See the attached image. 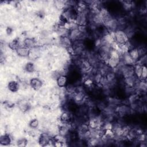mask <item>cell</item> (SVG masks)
<instances>
[{
    "label": "cell",
    "instance_id": "1",
    "mask_svg": "<svg viewBox=\"0 0 147 147\" xmlns=\"http://www.w3.org/2000/svg\"><path fill=\"white\" fill-rule=\"evenodd\" d=\"M114 39L115 42H116L118 44H123L126 43L129 38L125 33L123 30L118 29L114 33Z\"/></svg>",
    "mask_w": 147,
    "mask_h": 147
},
{
    "label": "cell",
    "instance_id": "2",
    "mask_svg": "<svg viewBox=\"0 0 147 147\" xmlns=\"http://www.w3.org/2000/svg\"><path fill=\"white\" fill-rule=\"evenodd\" d=\"M52 136L48 132H42L40 133L38 138V142L40 146H45L49 145V142L52 139Z\"/></svg>",
    "mask_w": 147,
    "mask_h": 147
},
{
    "label": "cell",
    "instance_id": "3",
    "mask_svg": "<svg viewBox=\"0 0 147 147\" xmlns=\"http://www.w3.org/2000/svg\"><path fill=\"white\" fill-rule=\"evenodd\" d=\"M29 85L33 90L38 91L42 87L43 83L40 79L37 77H35V78H32L30 79Z\"/></svg>",
    "mask_w": 147,
    "mask_h": 147
},
{
    "label": "cell",
    "instance_id": "4",
    "mask_svg": "<svg viewBox=\"0 0 147 147\" xmlns=\"http://www.w3.org/2000/svg\"><path fill=\"white\" fill-rule=\"evenodd\" d=\"M56 81L59 88H64L69 83V79L67 75L64 74L59 75L56 79Z\"/></svg>",
    "mask_w": 147,
    "mask_h": 147
},
{
    "label": "cell",
    "instance_id": "5",
    "mask_svg": "<svg viewBox=\"0 0 147 147\" xmlns=\"http://www.w3.org/2000/svg\"><path fill=\"white\" fill-rule=\"evenodd\" d=\"M59 119L61 123H69L72 122V115L70 111H64L60 115Z\"/></svg>",
    "mask_w": 147,
    "mask_h": 147
},
{
    "label": "cell",
    "instance_id": "6",
    "mask_svg": "<svg viewBox=\"0 0 147 147\" xmlns=\"http://www.w3.org/2000/svg\"><path fill=\"white\" fill-rule=\"evenodd\" d=\"M37 42L36 37H26L23 40V45L31 49L37 46Z\"/></svg>",
    "mask_w": 147,
    "mask_h": 147
},
{
    "label": "cell",
    "instance_id": "7",
    "mask_svg": "<svg viewBox=\"0 0 147 147\" xmlns=\"http://www.w3.org/2000/svg\"><path fill=\"white\" fill-rule=\"evenodd\" d=\"M16 54L21 57H29V53H30V49L25 47V46H21L19 47L16 51Z\"/></svg>",
    "mask_w": 147,
    "mask_h": 147
},
{
    "label": "cell",
    "instance_id": "8",
    "mask_svg": "<svg viewBox=\"0 0 147 147\" xmlns=\"http://www.w3.org/2000/svg\"><path fill=\"white\" fill-rule=\"evenodd\" d=\"M59 43L60 45L64 49H67L68 48L72 46V41L69 38L68 36L59 37Z\"/></svg>",
    "mask_w": 147,
    "mask_h": 147
},
{
    "label": "cell",
    "instance_id": "9",
    "mask_svg": "<svg viewBox=\"0 0 147 147\" xmlns=\"http://www.w3.org/2000/svg\"><path fill=\"white\" fill-rule=\"evenodd\" d=\"M12 142V138L9 134H5L0 137V144L2 146H8Z\"/></svg>",
    "mask_w": 147,
    "mask_h": 147
},
{
    "label": "cell",
    "instance_id": "10",
    "mask_svg": "<svg viewBox=\"0 0 147 147\" xmlns=\"http://www.w3.org/2000/svg\"><path fill=\"white\" fill-rule=\"evenodd\" d=\"M7 88L10 91L16 92L20 88V84L17 80H11L7 84Z\"/></svg>",
    "mask_w": 147,
    "mask_h": 147
},
{
    "label": "cell",
    "instance_id": "11",
    "mask_svg": "<svg viewBox=\"0 0 147 147\" xmlns=\"http://www.w3.org/2000/svg\"><path fill=\"white\" fill-rule=\"evenodd\" d=\"M121 61L123 64H125V65H133L135 64L134 61L132 60V59L131 58V57L129 55L128 52L126 53H124L121 56Z\"/></svg>",
    "mask_w": 147,
    "mask_h": 147
},
{
    "label": "cell",
    "instance_id": "12",
    "mask_svg": "<svg viewBox=\"0 0 147 147\" xmlns=\"http://www.w3.org/2000/svg\"><path fill=\"white\" fill-rule=\"evenodd\" d=\"M128 53L135 63L138 61V60L140 57L137 47H135L130 49L128 52Z\"/></svg>",
    "mask_w": 147,
    "mask_h": 147
},
{
    "label": "cell",
    "instance_id": "13",
    "mask_svg": "<svg viewBox=\"0 0 147 147\" xmlns=\"http://www.w3.org/2000/svg\"><path fill=\"white\" fill-rule=\"evenodd\" d=\"M122 9L125 11H131L133 8L134 6V2L131 1H122Z\"/></svg>",
    "mask_w": 147,
    "mask_h": 147
},
{
    "label": "cell",
    "instance_id": "14",
    "mask_svg": "<svg viewBox=\"0 0 147 147\" xmlns=\"http://www.w3.org/2000/svg\"><path fill=\"white\" fill-rule=\"evenodd\" d=\"M8 46L10 49L16 51L19 47H20L22 45L21 44L19 39L16 38V39H13V40L10 41L9 42Z\"/></svg>",
    "mask_w": 147,
    "mask_h": 147
},
{
    "label": "cell",
    "instance_id": "15",
    "mask_svg": "<svg viewBox=\"0 0 147 147\" xmlns=\"http://www.w3.org/2000/svg\"><path fill=\"white\" fill-rule=\"evenodd\" d=\"M142 70V65L135 63L134 65V76L138 79L141 80V74Z\"/></svg>",
    "mask_w": 147,
    "mask_h": 147
},
{
    "label": "cell",
    "instance_id": "16",
    "mask_svg": "<svg viewBox=\"0 0 147 147\" xmlns=\"http://www.w3.org/2000/svg\"><path fill=\"white\" fill-rule=\"evenodd\" d=\"M24 68L26 72L32 74L35 71V65L32 62H28L25 64Z\"/></svg>",
    "mask_w": 147,
    "mask_h": 147
},
{
    "label": "cell",
    "instance_id": "17",
    "mask_svg": "<svg viewBox=\"0 0 147 147\" xmlns=\"http://www.w3.org/2000/svg\"><path fill=\"white\" fill-rule=\"evenodd\" d=\"M39 121L37 118L32 119L29 122V126L32 129H36L39 126Z\"/></svg>",
    "mask_w": 147,
    "mask_h": 147
},
{
    "label": "cell",
    "instance_id": "18",
    "mask_svg": "<svg viewBox=\"0 0 147 147\" xmlns=\"http://www.w3.org/2000/svg\"><path fill=\"white\" fill-rule=\"evenodd\" d=\"M28 141L26 138H19L17 141V145L20 147H24L28 145Z\"/></svg>",
    "mask_w": 147,
    "mask_h": 147
},
{
    "label": "cell",
    "instance_id": "19",
    "mask_svg": "<svg viewBox=\"0 0 147 147\" xmlns=\"http://www.w3.org/2000/svg\"><path fill=\"white\" fill-rule=\"evenodd\" d=\"M146 62H147V57H146V55H145L144 56H141L139 59L138 60V61L136 63L137 64H139L141 65H144L146 64Z\"/></svg>",
    "mask_w": 147,
    "mask_h": 147
},
{
    "label": "cell",
    "instance_id": "20",
    "mask_svg": "<svg viewBox=\"0 0 147 147\" xmlns=\"http://www.w3.org/2000/svg\"><path fill=\"white\" fill-rule=\"evenodd\" d=\"M146 76H147V68H146V65H142V70L141 80H146Z\"/></svg>",
    "mask_w": 147,
    "mask_h": 147
}]
</instances>
